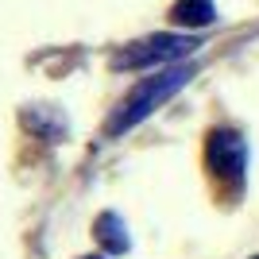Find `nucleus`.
Instances as JSON below:
<instances>
[{"mask_svg":"<svg viewBox=\"0 0 259 259\" xmlns=\"http://www.w3.org/2000/svg\"><path fill=\"white\" fill-rule=\"evenodd\" d=\"M205 162L217 178H228V182H240L244 178V166H248V143L240 140L236 132L217 128L205 143Z\"/></svg>","mask_w":259,"mask_h":259,"instance_id":"obj_3","label":"nucleus"},{"mask_svg":"<svg viewBox=\"0 0 259 259\" xmlns=\"http://www.w3.org/2000/svg\"><path fill=\"white\" fill-rule=\"evenodd\" d=\"M170 20L178 27H209L217 20V4L213 0H178L170 8Z\"/></svg>","mask_w":259,"mask_h":259,"instance_id":"obj_4","label":"nucleus"},{"mask_svg":"<svg viewBox=\"0 0 259 259\" xmlns=\"http://www.w3.org/2000/svg\"><path fill=\"white\" fill-rule=\"evenodd\" d=\"M190 77H194V70H190V66H166V70H159V74L136 81V85H132V93L120 101V108L112 112V120H108L105 132H108V136L128 132L132 124H140L143 116H151L162 101H170L174 93H178V89L190 81Z\"/></svg>","mask_w":259,"mask_h":259,"instance_id":"obj_1","label":"nucleus"},{"mask_svg":"<svg viewBox=\"0 0 259 259\" xmlns=\"http://www.w3.org/2000/svg\"><path fill=\"white\" fill-rule=\"evenodd\" d=\"M194 39L190 35H151V39H143V43H132L124 54H116V70H140V66H170L178 62V58H186V54L194 51Z\"/></svg>","mask_w":259,"mask_h":259,"instance_id":"obj_2","label":"nucleus"},{"mask_svg":"<svg viewBox=\"0 0 259 259\" xmlns=\"http://www.w3.org/2000/svg\"><path fill=\"white\" fill-rule=\"evenodd\" d=\"M93 236L105 244L112 255H120V251H128L132 248V240H128V228H124V221H120L116 213H101L97 217V225H93Z\"/></svg>","mask_w":259,"mask_h":259,"instance_id":"obj_5","label":"nucleus"},{"mask_svg":"<svg viewBox=\"0 0 259 259\" xmlns=\"http://www.w3.org/2000/svg\"><path fill=\"white\" fill-rule=\"evenodd\" d=\"M85 259H105V255H85Z\"/></svg>","mask_w":259,"mask_h":259,"instance_id":"obj_6","label":"nucleus"}]
</instances>
